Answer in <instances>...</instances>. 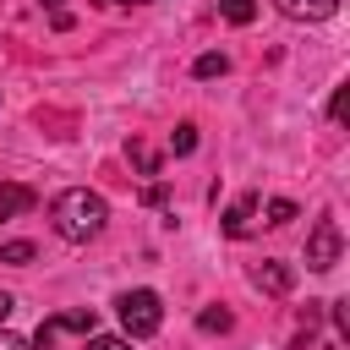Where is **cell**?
I'll return each instance as SVG.
<instances>
[{"instance_id":"11","label":"cell","mask_w":350,"mask_h":350,"mask_svg":"<svg viewBox=\"0 0 350 350\" xmlns=\"http://www.w3.org/2000/svg\"><path fill=\"white\" fill-rule=\"evenodd\" d=\"M191 148H197V126H191V120H180V126L170 131V153H175V159H186Z\"/></svg>"},{"instance_id":"10","label":"cell","mask_w":350,"mask_h":350,"mask_svg":"<svg viewBox=\"0 0 350 350\" xmlns=\"http://www.w3.org/2000/svg\"><path fill=\"white\" fill-rule=\"evenodd\" d=\"M197 328H202V334H230L235 317H230L224 306H208V312H197Z\"/></svg>"},{"instance_id":"4","label":"cell","mask_w":350,"mask_h":350,"mask_svg":"<svg viewBox=\"0 0 350 350\" xmlns=\"http://www.w3.org/2000/svg\"><path fill=\"white\" fill-rule=\"evenodd\" d=\"M66 334H88V339H93V312H88V306H77V312H55L49 323H38V334H33L27 350H55Z\"/></svg>"},{"instance_id":"12","label":"cell","mask_w":350,"mask_h":350,"mask_svg":"<svg viewBox=\"0 0 350 350\" xmlns=\"http://www.w3.org/2000/svg\"><path fill=\"white\" fill-rule=\"evenodd\" d=\"M126 153H131V164H137L142 175H159V153H153L148 142H137V137H131V142H126Z\"/></svg>"},{"instance_id":"2","label":"cell","mask_w":350,"mask_h":350,"mask_svg":"<svg viewBox=\"0 0 350 350\" xmlns=\"http://www.w3.org/2000/svg\"><path fill=\"white\" fill-rule=\"evenodd\" d=\"M115 312H120L126 339H153L159 323H164V301H159L153 290H126V295L115 301Z\"/></svg>"},{"instance_id":"20","label":"cell","mask_w":350,"mask_h":350,"mask_svg":"<svg viewBox=\"0 0 350 350\" xmlns=\"http://www.w3.org/2000/svg\"><path fill=\"white\" fill-rule=\"evenodd\" d=\"M0 350H27V339H16L11 328H0Z\"/></svg>"},{"instance_id":"9","label":"cell","mask_w":350,"mask_h":350,"mask_svg":"<svg viewBox=\"0 0 350 350\" xmlns=\"http://www.w3.org/2000/svg\"><path fill=\"white\" fill-rule=\"evenodd\" d=\"M219 16H224L230 27H246V22L257 16V0H219Z\"/></svg>"},{"instance_id":"16","label":"cell","mask_w":350,"mask_h":350,"mask_svg":"<svg viewBox=\"0 0 350 350\" xmlns=\"http://www.w3.org/2000/svg\"><path fill=\"white\" fill-rule=\"evenodd\" d=\"M82 350H131V339H120V334H98V339H88Z\"/></svg>"},{"instance_id":"13","label":"cell","mask_w":350,"mask_h":350,"mask_svg":"<svg viewBox=\"0 0 350 350\" xmlns=\"http://www.w3.org/2000/svg\"><path fill=\"white\" fill-rule=\"evenodd\" d=\"M33 257H38V246H33V241H5V246H0V262H16V268H27Z\"/></svg>"},{"instance_id":"18","label":"cell","mask_w":350,"mask_h":350,"mask_svg":"<svg viewBox=\"0 0 350 350\" xmlns=\"http://www.w3.org/2000/svg\"><path fill=\"white\" fill-rule=\"evenodd\" d=\"M164 197H170V191H164V186H159V180H148V186H142V202H148V208H159V202H164Z\"/></svg>"},{"instance_id":"17","label":"cell","mask_w":350,"mask_h":350,"mask_svg":"<svg viewBox=\"0 0 350 350\" xmlns=\"http://www.w3.org/2000/svg\"><path fill=\"white\" fill-rule=\"evenodd\" d=\"M345 98H350V93H345V88H334V98H328V120H334V126L345 120Z\"/></svg>"},{"instance_id":"19","label":"cell","mask_w":350,"mask_h":350,"mask_svg":"<svg viewBox=\"0 0 350 350\" xmlns=\"http://www.w3.org/2000/svg\"><path fill=\"white\" fill-rule=\"evenodd\" d=\"M44 5H49V22H55V27H60V33H66V27H71V16H66V11H60V0H44Z\"/></svg>"},{"instance_id":"6","label":"cell","mask_w":350,"mask_h":350,"mask_svg":"<svg viewBox=\"0 0 350 350\" xmlns=\"http://www.w3.org/2000/svg\"><path fill=\"white\" fill-rule=\"evenodd\" d=\"M252 284H257V290H268V295H290L295 273H290L284 262H273V257H268V262H257V268H252Z\"/></svg>"},{"instance_id":"8","label":"cell","mask_w":350,"mask_h":350,"mask_svg":"<svg viewBox=\"0 0 350 350\" xmlns=\"http://www.w3.org/2000/svg\"><path fill=\"white\" fill-rule=\"evenodd\" d=\"M38 197L27 191V186H0V219H11V213H27Z\"/></svg>"},{"instance_id":"14","label":"cell","mask_w":350,"mask_h":350,"mask_svg":"<svg viewBox=\"0 0 350 350\" xmlns=\"http://www.w3.org/2000/svg\"><path fill=\"white\" fill-rule=\"evenodd\" d=\"M262 213H268L262 224H273V230H279V224H290V219H295V202H290V197H273V202H268Z\"/></svg>"},{"instance_id":"5","label":"cell","mask_w":350,"mask_h":350,"mask_svg":"<svg viewBox=\"0 0 350 350\" xmlns=\"http://www.w3.org/2000/svg\"><path fill=\"white\" fill-rule=\"evenodd\" d=\"M257 208H262V197L257 191H246V197H235L230 208H224V235H252V224H257Z\"/></svg>"},{"instance_id":"15","label":"cell","mask_w":350,"mask_h":350,"mask_svg":"<svg viewBox=\"0 0 350 350\" xmlns=\"http://www.w3.org/2000/svg\"><path fill=\"white\" fill-rule=\"evenodd\" d=\"M224 71H230L224 55H197V66H191V77H224Z\"/></svg>"},{"instance_id":"7","label":"cell","mask_w":350,"mask_h":350,"mask_svg":"<svg viewBox=\"0 0 350 350\" xmlns=\"http://www.w3.org/2000/svg\"><path fill=\"white\" fill-rule=\"evenodd\" d=\"M290 22H328L334 11H339V0H273Z\"/></svg>"},{"instance_id":"1","label":"cell","mask_w":350,"mask_h":350,"mask_svg":"<svg viewBox=\"0 0 350 350\" xmlns=\"http://www.w3.org/2000/svg\"><path fill=\"white\" fill-rule=\"evenodd\" d=\"M49 224H55V235L60 241H93V235H104V224H109V202L98 197V191H88V186H71V191H60L55 202H49Z\"/></svg>"},{"instance_id":"22","label":"cell","mask_w":350,"mask_h":350,"mask_svg":"<svg viewBox=\"0 0 350 350\" xmlns=\"http://www.w3.org/2000/svg\"><path fill=\"white\" fill-rule=\"evenodd\" d=\"M93 5H104V11H115V5H142V0H93Z\"/></svg>"},{"instance_id":"3","label":"cell","mask_w":350,"mask_h":350,"mask_svg":"<svg viewBox=\"0 0 350 350\" xmlns=\"http://www.w3.org/2000/svg\"><path fill=\"white\" fill-rule=\"evenodd\" d=\"M339 252H345L339 224H334V219H317L312 235H306V268H312V273H328V268L339 262Z\"/></svg>"},{"instance_id":"21","label":"cell","mask_w":350,"mask_h":350,"mask_svg":"<svg viewBox=\"0 0 350 350\" xmlns=\"http://www.w3.org/2000/svg\"><path fill=\"white\" fill-rule=\"evenodd\" d=\"M11 306H16V301H11L5 290H0V328H5V317H11Z\"/></svg>"}]
</instances>
